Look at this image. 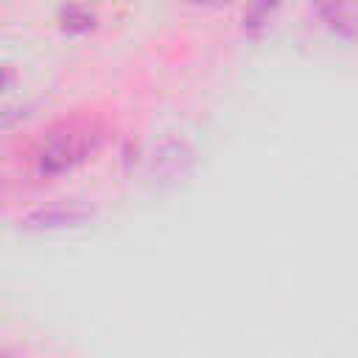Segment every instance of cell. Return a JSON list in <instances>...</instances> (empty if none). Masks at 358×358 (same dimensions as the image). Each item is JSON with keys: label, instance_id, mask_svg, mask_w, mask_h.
<instances>
[{"label": "cell", "instance_id": "obj_6", "mask_svg": "<svg viewBox=\"0 0 358 358\" xmlns=\"http://www.w3.org/2000/svg\"><path fill=\"white\" fill-rule=\"evenodd\" d=\"M92 25H95V17L90 11H84V8H76L73 6V8H67L62 14V28L70 31V34H87Z\"/></svg>", "mask_w": 358, "mask_h": 358}, {"label": "cell", "instance_id": "obj_3", "mask_svg": "<svg viewBox=\"0 0 358 358\" xmlns=\"http://www.w3.org/2000/svg\"><path fill=\"white\" fill-rule=\"evenodd\" d=\"M90 218V210H76V207H56V210H39L28 215V227H76Z\"/></svg>", "mask_w": 358, "mask_h": 358}, {"label": "cell", "instance_id": "obj_4", "mask_svg": "<svg viewBox=\"0 0 358 358\" xmlns=\"http://www.w3.org/2000/svg\"><path fill=\"white\" fill-rule=\"evenodd\" d=\"M157 159H154V171H165L168 168V173L171 176H176V173H182V162H190V154L185 151V145L182 143H168V145H162L157 154H154Z\"/></svg>", "mask_w": 358, "mask_h": 358}, {"label": "cell", "instance_id": "obj_2", "mask_svg": "<svg viewBox=\"0 0 358 358\" xmlns=\"http://www.w3.org/2000/svg\"><path fill=\"white\" fill-rule=\"evenodd\" d=\"M316 14L327 22L330 31L341 34L344 39L352 36L355 17H352V3L350 0H316Z\"/></svg>", "mask_w": 358, "mask_h": 358}, {"label": "cell", "instance_id": "obj_5", "mask_svg": "<svg viewBox=\"0 0 358 358\" xmlns=\"http://www.w3.org/2000/svg\"><path fill=\"white\" fill-rule=\"evenodd\" d=\"M277 6H280V0H255V3L249 6V11L243 14V28H246L249 34H260V31L268 25V20L274 17Z\"/></svg>", "mask_w": 358, "mask_h": 358}, {"label": "cell", "instance_id": "obj_1", "mask_svg": "<svg viewBox=\"0 0 358 358\" xmlns=\"http://www.w3.org/2000/svg\"><path fill=\"white\" fill-rule=\"evenodd\" d=\"M95 148H98V134L92 129H70L42 145V151L36 154V168L45 176H56L84 162Z\"/></svg>", "mask_w": 358, "mask_h": 358}, {"label": "cell", "instance_id": "obj_8", "mask_svg": "<svg viewBox=\"0 0 358 358\" xmlns=\"http://www.w3.org/2000/svg\"><path fill=\"white\" fill-rule=\"evenodd\" d=\"M193 3H213V0H193Z\"/></svg>", "mask_w": 358, "mask_h": 358}, {"label": "cell", "instance_id": "obj_7", "mask_svg": "<svg viewBox=\"0 0 358 358\" xmlns=\"http://www.w3.org/2000/svg\"><path fill=\"white\" fill-rule=\"evenodd\" d=\"M8 84H11V73L0 70V90H3V87H8Z\"/></svg>", "mask_w": 358, "mask_h": 358}]
</instances>
